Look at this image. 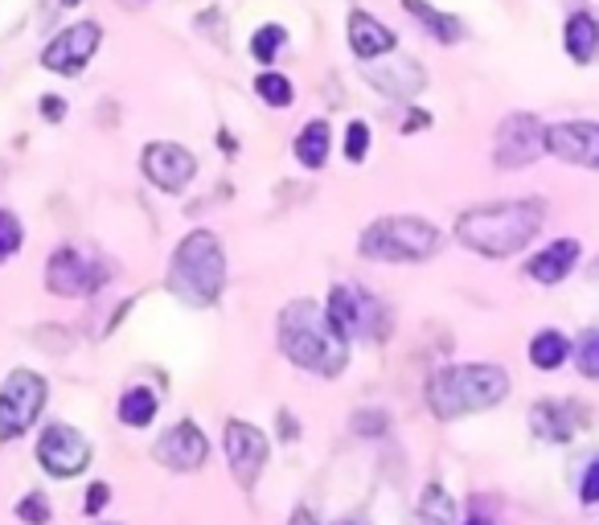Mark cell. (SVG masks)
<instances>
[{"label":"cell","instance_id":"4","mask_svg":"<svg viewBox=\"0 0 599 525\" xmlns=\"http://www.w3.org/2000/svg\"><path fill=\"white\" fill-rule=\"evenodd\" d=\"M169 292L190 308H210L226 288V255L214 231H190L173 247L169 271H164Z\"/></svg>","mask_w":599,"mask_h":525},{"label":"cell","instance_id":"15","mask_svg":"<svg viewBox=\"0 0 599 525\" xmlns=\"http://www.w3.org/2000/svg\"><path fill=\"white\" fill-rule=\"evenodd\" d=\"M546 152L579 169H599V124L591 119H567L546 128Z\"/></svg>","mask_w":599,"mask_h":525},{"label":"cell","instance_id":"20","mask_svg":"<svg viewBox=\"0 0 599 525\" xmlns=\"http://www.w3.org/2000/svg\"><path fill=\"white\" fill-rule=\"evenodd\" d=\"M563 45H567L570 62H579V66L596 62V54H599V21H596V13H587V9L570 13L567 25H563Z\"/></svg>","mask_w":599,"mask_h":525},{"label":"cell","instance_id":"8","mask_svg":"<svg viewBox=\"0 0 599 525\" xmlns=\"http://www.w3.org/2000/svg\"><path fill=\"white\" fill-rule=\"evenodd\" d=\"M546 152V124L530 111H513L498 124L493 136V164L498 169H526Z\"/></svg>","mask_w":599,"mask_h":525},{"label":"cell","instance_id":"12","mask_svg":"<svg viewBox=\"0 0 599 525\" xmlns=\"http://www.w3.org/2000/svg\"><path fill=\"white\" fill-rule=\"evenodd\" d=\"M140 169L161 193H181L197 176V157L177 140H152L140 152Z\"/></svg>","mask_w":599,"mask_h":525},{"label":"cell","instance_id":"18","mask_svg":"<svg viewBox=\"0 0 599 525\" xmlns=\"http://www.w3.org/2000/svg\"><path fill=\"white\" fill-rule=\"evenodd\" d=\"M579 238H555L550 247H542L538 255H530L526 262V276L534 279V283H563V279L575 271V262H579Z\"/></svg>","mask_w":599,"mask_h":525},{"label":"cell","instance_id":"10","mask_svg":"<svg viewBox=\"0 0 599 525\" xmlns=\"http://www.w3.org/2000/svg\"><path fill=\"white\" fill-rule=\"evenodd\" d=\"M111 267H103V259H87L78 247H58L45 262V288L62 300L71 296H90L99 283H107Z\"/></svg>","mask_w":599,"mask_h":525},{"label":"cell","instance_id":"28","mask_svg":"<svg viewBox=\"0 0 599 525\" xmlns=\"http://www.w3.org/2000/svg\"><path fill=\"white\" fill-rule=\"evenodd\" d=\"M21 243H25V226H21V218H17L13 210L0 205V262L13 259L17 250H21Z\"/></svg>","mask_w":599,"mask_h":525},{"label":"cell","instance_id":"6","mask_svg":"<svg viewBox=\"0 0 599 525\" xmlns=\"http://www.w3.org/2000/svg\"><path fill=\"white\" fill-rule=\"evenodd\" d=\"M324 317L336 333L353 341V336H370V341H386L391 333V312L378 296L362 292L353 283H333L329 288V300H324Z\"/></svg>","mask_w":599,"mask_h":525},{"label":"cell","instance_id":"37","mask_svg":"<svg viewBox=\"0 0 599 525\" xmlns=\"http://www.w3.org/2000/svg\"><path fill=\"white\" fill-rule=\"evenodd\" d=\"M288 525H317V517H312V510H296L292 517H288Z\"/></svg>","mask_w":599,"mask_h":525},{"label":"cell","instance_id":"25","mask_svg":"<svg viewBox=\"0 0 599 525\" xmlns=\"http://www.w3.org/2000/svg\"><path fill=\"white\" fill-rule=\"evenodd\" d=\"M419 525H456V501L443 484H427L419 496Z\"/></svg>","mask_w":599,"mask_h":525},{"label":"cell","instance_id":"42","mask_svg":"<svg viewBox=\"0 0 599 525\" xmlns=\"http://www.w3.org/2000/svg\"><path fill=\"white\" fill-rule=\"evenodd\" d=\"M90 525H116V522H90Z\"/></svg>","mask_w":599,"mask_h":525},{"label":"cell","instance_id":"11","mask_svg":"<svg viewBox=\"0 0 599 525\" xmlns=\"http://www.w3.org/2000/svg\"><path fill=\"white\" fill-rule=\"evenodd\" d=\"M38 464L58 476V481H71L78 472H87L90 464V443L87 436L71 424H50L38 436Z\"/></svg>","mask_w":599,"mask_h":525},{"label":"cell","instance_id":"35","mask_svg":"<svg viewBox=\"0 0 599 525\" xmlns=\"http://www.w3.org/2000/svg\"><path fill=\"white\" fill-rule=\"evenodd\" d=\"M42 116L50 119V124H58V119L66 116V103H62L58 95H45V99H42Z\"/></svg>","mask_w":599,"mask_h":525},{"label":"cell","instance_id":"1","mask_svg":"<svg viewBox=\"0 0 599 525\" xmlns=\"http://www.w3.org/2000/svg\"><path fill=\"white\" fill-rule=\"evenodd\" d=\"M542 222H546V205L538 197L484 202L456 218V238L468 250L484 255V259H510V255L526 250L538 238Z\"/></svg>","mask_w":599,"mask_h":525},{"label":"cell","instance_id":"23","mask_svg":"<svg viewBox=\"0 0 599 525\" xmlns=\"http://www.w3.org/2000/svg\"><path fill=\"white\" fill-rule=\"evenodd\" d=\"M407 4V13L410 17H419L427 30L436 33V42H443V45H456L460 38H464V21L460 17H452V13H439L436 4H427V0H403Z\"/></svg>","mask_w":599,"mask_h":525},{"label":"cell","instance_id":"39","mask_svg":"<svg viewBox=\"0 0 599 525\" xmlns=\"http://www.w3.org/2000/svg\"><path fill=\"white\" fill-rule=\"evenodd\" d=\"M279 424H284V436L288 439L296 436V424H292V415H288V410H279Z\"/></svg>","mask_w":599,"mask_h":525},{"label":"cell","instance_id":"21","mask_svg":"<svg viewBox=\"0 0 599 525\" xmlns=\"http://www.w3.org/2000/svg\"><path fill=\"white\" fill-rule=\"evenodd\" d=\"M570 345L567 333H558V329H542V333L530 336V365L542 369V374H550V369H563V362H570Z\"/></svg>","mask_w":599,"mask_h":525},{"label":"cell","instance_id":"17","mask_svg":"<svg viewBox=\"0 0 599 525\" xmlns=\"http://www.w3.org/2000/svg\"><path fill=\"white\" fill-rule=\"evenodd\" d=\"M398 45V33L391 25H382L378 17L366 13V9H353L350 13V50L362 62H374L382 54H391Z\"/></svg>","mask_w":599,"mask_h":525},{"label":"cell","instance_id":"13","mask_svg":"<svg viewBox=\"0 0 599 525\" xmlns=\"http://www.w3.org/2000/svg\"><path fill=\"white\" fill-rule=\"evenodd\" d=\"M99 42H103L99 21H74V25L54 33V42L42 50V66L54 74H78L95 58Z\"/></svg>","mask_w":599,"mask_h":525},{"label":"cell","instance_id":"14","mask_svg":"<svg viewBox=\"0 0 599 525\" xmlns=\"http://www.w3.org/2000/svg\"><path fill=\"white\" fill-rule=\"evenodd\" d=\"M157 464L169 468V472H197V468L210 460V439L193 419H181L177 427H169L161 439H157Z\"/></svg>","mask_w":599,"mask_h":525},{"label":"cell","instance_id":"33","mask_svg":"<svg viewBox=\"0 0 599 525\" xmlns=\"http://www.w3.org/2000/svg\"><path fill=\"white\" fill-rule=\"evenodd\" d=\"M107 505H111V484L107 481H95L87 489V501H83V513H87V517H95V522H99L103 517V510H107Z\"/></svg>","mask_w":599,"mask_h":525},{"label":"cell","instance_id":"19","mask_svg":"<svg viewBox=\"0 0 599 525\" xmlns=\"http://www.w3.org/2000/svg\"><path fill=\"white\" fill-rule=\"evenodd\" d=\"M366 78L382 90V95H391V99H407V95L427 87L424 66L410 58H398V62H391V66H370Z\"/></svg>","mask_w":599,"mask_h":525},{"label":"cell","instance_id":"30","mask_svg":"<svg viewBox=\"0 0 599 525\" xmlns=\"http://www.w3.org/2000/svg\"><path fill=\"white\" fill-rule=\"evenodd\" d=\"M370 124L366 119H350V128H345V157H350L353 164H362L366 161V152H370Z\"/></svg>","mask_w":599,"mask_h":525},{"label":"cell","instance_id":"32","mask_svg":"<svg viewBox=\"0 0 599 525\" xmlns=\"http://www.w3.org/2000/svg\"><path fill=\"white\" fill-rule=\"evenodd\" d=\"M350 427H353V436H382V431L391 427V419H386L382 410H357Z\"/></svg>","mask_w":599,"mask_h":525},{"label":"cell","instance_id":"3","mask_svg":"<svg viewBox=\"0 0 599 525\" xmlns=\"http://www.w3.org/2000/svg\"><path fill=\"white\" fill-rule=\"evenodd\" d=\"M510 369L493 362H468V365H443L427 378V407L436 419L452 424L477 410H493L510 398Z\"/></svg>","mask_w":599,"mask_h":525},{"label":"cell","instance_id":"22","mask_svg":"<svg viewBox=\"0 0 599 525\" xmlns=\"http://www.w3.org/2000/svg\"><path fill=\"white\" fill-rule=\"evenodd\" d=\"M329 148H333V128H329L324 119H308L304 128H300V136H296L292 152L304 169H324Z\"/></svg>","mask_w":599,"mask_h":525},{"label":"cell","instance_id":"36","mask_svg":"<svg viewBox=\"0 0 599 525\" xmlns=\"http://www.w3.org/2000/svg\"><path fill=\"white\" fill-rule=\"evenodd\" d=\"M419 128H431V111H419V107H410L403 131H419Z\"/></svg>","mask_w":599,"mask_h":525},{"label":"cell","instance_id":"26","mask_svg":"<svg viewBox=\"0 0 599 525\" xmlns=\"http://www.w3.org/2000/svg\"><path fill=\"white\" fill-rule=\"evenodd\" d=\"M284 42H288V30L284 25H259V30L250 33V58L259 62V66H271V62L279 58V50H284Z\"/></svg>","mask_w":599,"mask_h":525},{"label":"cell","instance_id":"41","mask_svg":"<svg viewBox=\"0 0 599 525\" xmlns=\"http://www.w3.org/2000/svg\"><path fill=\"white\" fill-rule=\"evenodd\" d=\"M62 4H66V9H71V4H83V0H62Z\"/></svg>","mask_w":599,"mask_h":525},{"label":"cell","instance_id":"5","mask_svg":"<svg viewBox=\"0 0 599 525\" xmlns=\"http://www.w3.org/2000/svg\"><path fill=\"white\" fill-rule=\"evenodd\" d=\"M443 243L436 222L419 218V214H386L374 218L357 238V250L374 262H424L431 259Z\"/></svg>","mask_w":599,"mask_h":525},{"label":"cell","instance_id":"7","mask_svg":"<svg viewBox=\"0 0 599 525\" xmlns=\"http://www.w3.org/2000/svg\"><path fill=\"white\" fill-rule=\"evenodd\" d=\"M50 398V382L38 369H13L0 386V439H21L38 424Z\"/></svg>","mask_w":599,"mask_h":525},{"label":"cell","instance_id":"31","mask_svg":"<svg viewBox=\"0 0 599 525\" xmlns=\"http://www.w3.org/2000/svg\"><path fill=\"white\" fill-rule=\"evenodd\" d=\"M575 362H579V374L584 378H599V333H587L575 350Z\"/></svg>","mask_w":599,"mask_h":525},{"label":"cell","instance_id":"29","mask_svg":"<svg viewBox=\"0 0 599 525\" xmlns=\"http://www.w3.org/2000/svg\"><path fill=\"white\" fill-rule=\"evenodd\" d=\"M17 517L25 525H50V517H54V510H50V496L45 493H25L21 501H17Z\"/></svg>","mask_w":599,"mask_h":525},{"label":"cell","instance_id":"24","mask_svg":"<svg viewBox=\"0 0 599 525\" xmlns=\"http://www.w3.org/2000/svg\"><path fill=\"white\" fill-rule=\"evenodd\" d=\"M157 394L148 390V386H128V390L119 394V424L124 427H148L157 419Z\"/></svg>","mask_w":599,"mask_h":525},{"label":"cell","instance_id":"2","mask_svg":"<svg viewBox=\"0 0 599 525\" xmlns=\"http://www.w3.org/2000/svg\"><path fill=\"white\" fill-rule=\"evenodd\" d=\"M279 350L292 365L317 374V378H336L345 374V362H350V341L336 333L324 308L317 300H292L284 304L276 324Z\"/></svg>","mask_w":599,"mask_h":525},{"label":"cell","instance_id":"38","mask_svg":"<svg viewBox=\"0 0 599 525\" xmlns=\"http://www.w3.org/2000/svg\"><path fill=\"white\" fill-rule=\"evenodd\" d=\"M464 525H498V522H493V517H489V513H468V517H464Z\"/></svg>","mask_w":599,"mask_h":525},{"label":"cell","instance_id":"9","mask_svg":"<svg viewBox=\"0 0 599 525\" xmlns=\"http://www.w3.org/2000/svg\"><path fill=\"white\" fill-rule=\"evenodd\" d=\"M222 448H226V464H231V476L238 481L243 493H250L267 468V456H271V443L255 424L247 419H231L226 431H222Z\"/></svg>","mask_w":599,"mask_h":525},{"label":"cell","instance_id":"34","mask_svg":"<svg viewBox=\"0 0 599 525\" xmlns=\"http://www.w3.org/2000/svg\"><path fill=\"white\" fill-rule=\"evenodd\" d=\"M579 501H584V505H599V456L587 464L584 484H579Z\"/></svg>","mask_w":599,"mask_h":525},{"label":"cell","instance_id":"40","mask_svg":"<svg viewBox=\"0 0 599 525\" xmlns=\"http://www.w3.org/2000/svg\"><path fill=\"white\" fill-rule=\"evenodd\" d=\"M336 525H366L362 517H350V522H336Z\"/></svg>","mask_w":599,"mask_h":525},{"label":"cell","instance_id":"27","mask_svg":"<svg viewBox=\"0 0 599 525\" xmlns=\"http://www.w3.org/2000/svg\"><path fill=\"white\" fill-rule=\"evenodd\" d=\"M255 95H259L267 107H276V111L292 107V99H296L292 78H284V74H276V71H264L259 78H255Z\"/></svg>","mask_w":599,"mask_h":525},{"label":"cell","instance_id":"16","mask_svg":"<svg viewBox=\"0 0 599 525\" xmlns=\"http://www.w3.org/2000/svg\"><path fill=\"white\" fill-rule=\"evenodd\" d=\"M587 424V410L575 398H542L530 407V431L542 443H570Z\"/></svg>","mask_w":599,"mask_h":525}]
</instances>
